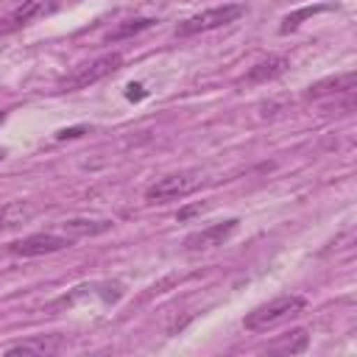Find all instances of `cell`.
I'll list each match as a JSON object with an SVG mask.
<instances>
[{
  "label": "cell",
  "mask_w": 357,
  "mask_h": 357,
  "mask_svg": "<svg viewBox=\"0 0 357 357\" xmlns=\"http://www.w3.org/2000/svg\"><path fill=\"white\" fill-rule=\"evenodd\" d=\"M304 310H307V298L304 296H279V298H273L268 304H259L251 312H245L243 326L248 332H268V329L301 315Z\"/></svg>",
  "instance_id": "cell-1"
},
{
  "label": "cell",
  "mask_w": 357,
  "mask_h": 357,
  "mask_svg": "<svg viewBox=\"0 0 357 357\" xmlns=\"http://www.w3.org/2000/svg\"><path fill=\"white\" fill-rule=\"evenodd\" d=\"M201 184H204V173H201V170L167 173V176L156 178L153 184H148L145 201H148V204H167V201H176V198H187V195L195 192Z\"/></svg>",
  "instance_id": "cell-2"
},
{
  "label": "cell",
  "mask_w": 357,
  "mask_h": 357,
  "mask_svg": "<svg viewBox=\"0 0 357 357\" xmlns=\"http://www.w3.org/2000/svg\"><path fill=\"white\" fill-rule=\"evenodd\" d=\"M120 64H123V56L120 53H106V56H100L95 61H86V64L75 67L70 75H64L59 81V89L61 92H73V89H84L89 84H98L106 75H112L114 70H120Z\"/></svg>",
  "instance_id": "cell-3"
},
{
  "label": "cell",
  "mask_w": 357,
  "mask_h": 357,
  "mask_svg": "<svg viewBox=\"0 0 357 357\" xmlns=\"http://www.w3.org/2000/svg\"><path fill=\"white\" fill-rule=\"evenodd\" d=\"M243 6H218V8H206L201 14H192L187 17L184 22L176 25V36H195V33H206V31H215V28H223L234 20L243 17Z\"/></svg>",
  "instance_id": "cell-4"
},
{
  "label": "cell",
  "mask_w": 357,
  "mask_h": 357,
  "mask_svg": "<svg viewBox=\"0 0 357 357\" xmlns=\"http://www.w3.org/2000/svg\"><path fill=\"white\" fill-rule=\"evenodd\" d=\"M73 245V237L64 234H50V231H39V234H28L22 240H14L6 245V251L11 257H42V254H56Z\"/></svg>",
  "instance_id": "cell-5"
},
{
  "label": "cell",
  "mask_w": 357,
  "mask_h": 357,
  "mask_svg": "<svg viewBox=\"0 0 357 357\" xmlns=\"http://www.w3.org/2000/svg\"><path fill=\"white\" fill-rule=\"evenodd\" d=\"M240 220L237 218H229V220H220V223H212L206 229H198L192 234L184 237V248L187 251H209V248H218L223 243L231 240V234L237 231Z\"/></svg>",
  "instance_id": "cell-6"
},
{
  "label": "cell",
  "mask_w": 357,
  "mask_h": 357,
  "mask_svg": "<svg viewBox=\"0 0 357 357\" xmlns=\"http://www.w3.org/2000/svg\"><path fill=\"white\" fill-rule=\"evenodd\" d=\"M56 6H59L56 0H22V3L3 20L0 33H11V31L22 28V25H28V22H33V20H39V17L56 11Z\"/></svg>",
  "instance_id": "cell-7"
},
{
  "label": "cell",
  "mask_w": 357,
  "mask_h": 357,
  "mask_svg": "<svg viewBox=\"0 0 357 357\" xmlns=\"http://www.w3.org/2000/svg\"><path fill=\"white\" fill-rule=\"evenodd\" d=\"M290 67V59L287 56H268L262 61H257L243 78L240 84H248V86H257V84H268V81H276L279 75H284Z\"/></svg>",
  "instance_id": "cell-8"
},
{
  "label": "cell",
  "mask_w": 357,
  "mask_h": 357,
  "mask_svg": "<svg viewBox=\"0 0 357 357\" xmlns=\"http://www.w3.org/2000/svg\"><path fill=\"white\" fill-rule=\"evenodd\" d=\"M354 81H357V75L351 70L340 73V75H329V78H321V81L310 84L304 89V98L307 100H321V98H329V95H343V92L354 89Z\"/></svg>",
  "instance_id": "cell-9"
},
{
  "label": "cell",
  "mask_w": 357,
  "mask_h": 357,
  "mask_svg": "<svg viewBox=\"0 0 357 357\" xmlns=\"http://www.w3.org/2000/svg\"><path fill=\"white\" fill-rule=\"evenodd\" d=\"M64 349V337L59 335H33L28 340H20V343H11L6 349L8 357L14 354H36V357H45V354H56Z\"/></svg>",
  "instance_id": "cell-10"
},
{
  "label": "cell",
  "mask_w": 357,
  "mask_h": 357,
  "mask_svg": "<svg viewBox=\"0 0 357 357\" xmlns=\"http://www.w3.org/2000/svg\"><path fill=\"white\" fill-rule=\"evenodd\" d=\"M114 223L100 218V220H89V218H73V220H64L61 229L67 237H95V234H103L109 231Z\"/></svg>",
  "instance_id": "cell-11"
},
{
  "label": "cell",
  "mask_w": 357,
  "mask_h": 357,
  "mask_svg": "<svg viewBox=\"0 0 357 357\" xmlns=\"http://www.w3.org/2000/svg\"><path fill=\"white\" fill-rule=\"evenodd\" d=\"M307 346H310V335H307V329H293V332H287L284 337L273 340V343L268 346V351H282V354H304V351H307Z\"/></svg>",
  "instance_id": "cell-12"
},
{
  "label": "cell",
  "mask_w": 357,
  "mask_h": 357,
  "mask_svg": "<svg viewBox=\"0 0 357 357\" xmlns=\"http://www.w3.org/2000/svg\"><path fill=\"white\" fill-rule=\"evenodd\" d=\"M31 215H33V209H31L28 204H22V201L3 204V206H0V231H8V229L22 226Z\"/></svg>",
  "instance_id": "cell-13"
},
{
  "label": "cell",
  "mask_w": 357,
  "mask_h": 357,
  "mask_svg": "<svg viewBox=\"0 0 357 357\" xmlns=\"http://www.w3.org/2000/svg\"><path fill=\"white\" fill-rule=\"evenodd\" d=\"M153 25H156L153 17H134V20H126V22H120L114 31L106 33V42H120V39L137 36L139 31H148V28H153Z\"/></svg>",
  "instance_id": "cell-14"
},
{
  "label": "cell",
  "mask_w": 357,
  "mask_h": 357,
  "mask_svg": "<svg viewBox=\"0 0 357 357\" xmlns=\"http://www.w3.org/2000/svg\"><path fill=\"white\" fill-rule=\"evenodd\" d=\"M335 6L332 3H318V6H304V8H298V11H293V14H287L284 20H282V25H279V31L282 33H290V31H296L304 20H310V17H315V14H324V11H332Z\"/></svg>",
  "instance_id": "cell-15"
},
{
  "label": "cell",
  "mask_w": 357,
  "mask_h": 357,
  "mask_svg": "<svg viewBox=\"0 0 357 357\" xmlns=\"http://www.w3.org/2000/svg\"><path fill=\"white\" fill-rule=\"evenodd\" d=\"M198 212H204V204H195V206H187V209H181V212L176 215V220H187V218H192V215H198Z\"/></svg>",
  "instance_id": "cell-16"
},
{
  "label": "cell",
  "mask_w": 357,
  "mask_h": 357,
  "mask_svg": "<svg viewBox=\"0 0 357 357\" xmlns=\"http://www.w3.org/2000/svg\"><path fill=\"white\" fill-rule=\"evenodd\" d=\"M81 131H86V128H64V131H59L56 137H59V139H67V137H78Z\"/></svg>",
  "instance_id": "cell-17"
},
{
  "label": "cell",
  "mask_w": 357,
  "mask_h": 357,
  "mask_svg": "<svg viewBox=\"0 0 357 357\" xmlns=\"http://www.w3.org/2000/svg\"><path fill=\"white\" fill-rule=\"evenodd\" d=\"M3 156H6V148H0V159H3Z\"/></svg>",
  "instance_id": "cell-18"
},
{
  "label": "cell",
  "mask_w": 357,
  "mask_h": 357,
  "mask_svg": "<svg viewBox=\"0 0 357 357\" xmlns=\"http://www.w3.org/2000/svg\"><path fill=\"white\" fill-rule=\"evenodd\" d=\"M3 120H6V112H0V123H3Z\"/></svg>",
  "instance_id": "cell-19"
}]
</instances>
